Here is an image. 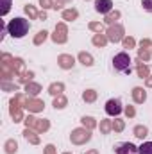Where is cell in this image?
I'll list each match as a JSON object with an SVG mask.
<instances>
[{
  "label": "cell",
  "instance_id": "obj_39",
  "mask_svg": "<svg viewBox=\"0 0 152 154\" xmlns=\"http://www.w3.org/2000/svg\"><path fill=\"white\" fill-rule=\"evenodd\" d=\"M9 9H11V0H4V2H2V11H0V14L5 16V14L9 13Z\"/></svg>",
  "mask_w": 152,
  "mask_h": 154
},
{
  "label": "cell",
  "instance_id": "obj_27",
  "mask_svg": "<svg viewBox=\"0 0 152 154\" xmlns=\"http://www.w3.org/2000/svg\"><path fill=\"white\" fill-rule=\"evenodd\" d=\"M113 131V120H100V133L109 134Z\"/></svg>",
  "mask_w": 152,
  "mask_h": 154
},
{
  "label": "cell",
  "instance_id": "obj_16",
  "mask_svg": "<svg viewBox=\"0 0 152 154\" xmlns=\"http://www.w3.org/2000/svg\"><path fill=\"white\" fill-rule=\"evenodd\" d=\"M136 72H138V77H141V79H147V77L150 75V70H149V66H147V65H143L140 57L136 59Z\"/></svg>",
  "mask_w": 152,
  "mask_h": 154
},
{
  "label": "cell",
  "instance_id": "obj_41",
  "mask_svg": "<svg viewBox=\"0 0 152 154\" xmlns=\"http://www.w3.org/2000/svg\"><path fill=\"white\" fill-rule=\"evenodd\" d=\"M150 47H152V41L149 38H145V39L140 41V48H147V50H150Z\"/></svg>",
  "mask_w": 152,
  "mask_h": 154
},
{
  "label": "cell",
  "instance_id": "obj_34",
  "mask_svg": "<svg viewBox=\"0 0 152 154\" xmlns=\"http://www.w3.org/2000/svg\"><path fill=\"white\" fill-rule=\"evenodd\" d=\"M88 27H90V31H93V32H97V34L104 31V25H102L100 22H90V25H88Z\"/></svg>",
  "mask_w": 152,
  "mask_h": 154
},
{
  "label": "cell",
  "instance_id": "obj_2",
  "mask_svg": "<svg viewBox=\"0 0 152 154\" xmlns=\"http://www.w3.org/2000/svg\"><path fill=\"white\" fill-rule=\"evenodd\" d=\"M25 95L23 93H16L11 100H9V115L14 120V124L18 122H23V113H22V108H23V102H25Z\"/></svg>",
  "mask_w": 152,
  "mask_h": 154
},
{
  "label": "cell",
  "instance_id": "obj_36",
  "mask_svg": "<svg viewBox=\"0 0 152 154\" xmlns=\"http://www.w3.org/2000/svg\"><path fill=\"white\" fill-rule=\"evenodd\" d=\"M150 50H147V48H138V57L141 59V61H149L150 59Z\"/></svg>",
  "mask_w": 152,
  "mask_h": 154
},
{
  "label": "cell",
  "instance_id": "obj_48",
  "mask_svg": "<svg viewBox=\"0 0 152 154\" xmlns=\"http://www.w3.org/2000/svg\"><path fill=\"white\" fill-rule=\"evenodd\" d=\"M63 154H72V152H63Z\"/></svg>",
  "mask_w": 152,
  "mask_h": 154
},
{
  "label": "cell",
  "instance_id": "obj_45",
  "mask_svg": "<svg viewBox=\"0 0 152 154\" xmlns=\"http://www.w3.org/2000/svg\"><path fill=\"white\" fill-rule=\"evenodd\" d=\"M38 20H47V13H45V11L38 13Z\"/></svg>",
  "mask_w": 152,
  "mask_h": 154
},
{
  "label": "cell",
  "instance_id": "obj_6",
  "mask_svg": "<svg viewBox=\"0 0 152 154\" xmlns=\"http://www.w3.org/2000/svg\"><path fill=\"white\" fill-rule=\"evenodd\" d=\"M106 36H108V39H109L111 43L123 41V38H125V29H123V25H120V23L109 25L108 31H106Z\"/></svg>",
  "mask_w": 152,
  "mask_h": 154
},
{
  "label": "cell",
  "instance_id": "obj_35",
  "mask_svg": "<svg viewBox=\"0 0 152 154\" xmlns=\"http://www.w3.org/2000/svg\"><path fill=\"white\" fill-rule=\"evenodd\" d=\"M2 90L4 91H16L18 90V84H13V82H7V81H2Z\"/></svg>",
  "mask_w": 152,
  "mask_h": 154
},
{
  "label": "cell",
  "instance_id": "obj_17",
  "mask_svg": "<svg viewBox=\"0 0 152 154\" xmlns=\"http://www.w3.org/2000/svg\"><path fill=\"white\" fill-rule=\"evenodd\" d=\"M25 93L29 95V97H36V95H39L41 93V86H39L38 82H27L25 84Z\"/></svg>",
  "mask_w": 152,
  "mask_h": 154
},
{
  "label": "cell",
  "instance_id": "obj_4",
  "mask_svg": "<svg viewBox=\"0 0 152 154\" xmlns=\"http://www.w3.org/2000/svg\"><path fill=\"white\" fill-rule=\"evenodd\" d=\"M131 63L132 61H131L127 52H120V54H116L113 57V66H114V70H118V72L131 74Z\"/></svg>",
  "mask_w": 152,
  "mask_h": 154
},
{
  "label": "cell",
  "instance_id": "obj_44",
  "mask_svg": "<svg viewBox=\"0 0 152 154\" xmlns=\"http://www.w3.org/2000/svg\"><path fill=\"white\" fill-rule=\"evenodd\" d=\"M145 86H149V88H152V75H149L147 79H145Z\"/></svg>",
  "mask_w": 152,
  "mask_h": 154
},
{
  "label": "cell",
  "instance_id": "obj_30",
  "mask_svg": "<svg viewBox=\"0 0 152 154\" xmlns=\"http://www.w3.org/2000/svg\"><path fill=\"white\" fill-rule=\"evenodd\" d=\"M23 11H25V14L29 16V20H36V18H38V11L34 9V5L27 4V5L23 7Z\"/></svg>",
  "mask_w": 152,
  "mask_h": 154
},
{
  "label": "cell",
  "instance_id": "obj_40",
  "mask_svg": "<svg viewBox=\"0 0 152 154\" xmlns=\"http://www.w3.org/2000/svg\"><path fill=\"white\" fill-rule=\"evenodd\" d=\"M123 111H125L127 118H132V116L136 115V109H134V106H125V108H123Z\"/></svg>",
  "mask_w": 152,
  "mask_h": 154
},
{
  "label": "cell",
  "instance_id": "obj_9",
  "mask_svg": "<svg viewBox=\"0 0 152 154\" xmlns=\"http://www.w3.org/2000/svg\"><path fill=\"white\" fill-rule=\"evenodd\" d=\"M122 102L118 100V99H109L108 102H106V113L109 116H118L122 113Z\"/></svg>",
  "mask_w": 152,
  "mask_h": 154
},
{
  "label": "cell",
  "instance_id": "obj_49",
  "mask_svg": "<svg viewBox=\"0 0 152 154\" xmlns=\"http://www.w3.org/2000/svg\"><path fill=\"white\" fill-rule=\"evenodd\" d=\"M150 54H152V47H150Z\"/></svg>",
  "mask_w": 152,
  "mask_h": 154
},
{
  "label": "cell",
  "instance_id": "obj_29",
  "mask_svg": "<svg viewBox=\"0 0 152 154\" xmlns=\"http://www.w3.org/2000/svg\"><path fill=\"white\" fill-rule=\"evenodd\" d=\"M48 38V32H47V31H45V29H43V31H39L38 34H36V36H34V39H32V43H34V45H43V43H45V39Z\"/></svg>",
  "mask_w": 152,
  "mask_h": 154
},
{
  "label": "cell",
  "instance_id": "obj_20",
  "mask_svg": "<svg viewBox=\"0 0 152 154\" xmlns=\"http://www.w3.org/2000/svg\"><path fill=\"white\" fill-rule=\"evenodd\" d=\"M61 16H63L65 22H74V20H77L79 13H77V9H74V7H72V9H63Z\"/></svg>",
  "mask_w": 152,
  "mask_h": 154
},
{
  "label": "cell",
  "instance_id": "obj_38",
  "mask_svg": "<svg viewBox=\"0 0 152 154\" xmlns=\"http://www.w3.org/2000/svg\"><path fill=\"white\" fill-rule=\"evenodd\" d=\"M39 5L43 7V11H47V9H54V0H39Z\"/></svg>",
  "mask_w": 152,
  "mask_h": 154
},
{
  "label": "cell",
  "instance_id": "obj_33",
  "mask_svg": "<svg viewBox=\"0 0 152 154\" xmlns=\"http://www.w3.org/2000/svg\"><path fill=\"white\" fill-rule=\"evenodd\" d=\"M122 43H123V48H129V50L136 47V39L132 38V36H125V38H123V41H122Z\"/></svg>",
  "mask_w": 152,
  "mask_h": 154
},
{
  "label": "cell",
  "instance_id": "obj_3",
  "mask_svg": "<svg viewBox=\"0 0 152 154\" xmlns=\"http://www.w3.org/2000/svg\"><path fill=\"white\" fill-rule=\"evenodd\" d=\"M23 124H25V127H31V129H34L38 133H47L50 129V122L47 118H36V116H32V115L25 116Z\"/></svg>",
  "mask_w": 152,
  "mask_h": 154
},
{
  "label": "cell",
  "instance_id": "obj_18",
  "mask_svg": "<svg viewBox=\"0 0 152 154\" xmlns=\"http://www.w3.org/2000/svg\"><path fill=\"white\" fill-rule=\"evenodd\" d=\"M77 59H79V63H82L84 66H93V63H95V59H93V56H91L90 52H79Z\"/></svg>",
  "mask_w": 152,
  "mask_h": 154
},
{
  "label": "cell",
  "instance_id": "obj_26",
  "mask_svg": "<svg viewBox=\"0 0 152 154\" xmlns=\"http://www.w3.org/2000/svg\"><path fill=\"white\" fill-rule=\"evenodd\" d=\"M82 100L88 102V104L95 102V100H97V91H95V90H86V91L82 93Z\"/></svg>",
  "mask_w": 152,
  "mask_h": 154
},
{
  "label": "cell",
  "instance_id": "obj_8",
  "mask_svg": "<svg viewBox=\"0 0 152 154\" xmlns=\"http://www.w3.org/2000/svg\"><path fill=\"white\" fill-rule=\"evenodd\" d=\"M23 108L29 111V113H41L43 108H45V102L39 100L36 97H27L25 102H23Z\"/></svg>",
  "mask_w": 152,
  "mask_h": 154
},
{
  "label": "cell",
  "instance_id": "obj_5",
  "mask_svg": "<svg viewBox=\"0 0 152 154\" xmlns=\"http://www.w3.org/2000/svg\"><path fill=\"white\" fill-rule=\"evenodd\" d=\"M91 140V131L86 129V127H79V129H74L72 134H70V142L74 145H84L86 142Z\"/></svg>",
  "mask_w": 152,
  "mask_h": 154
},
{
  "label": "cell",
  "instance_id": "obj_21",
  "mask_svg": "<svg viewBox=\"0 0 152 154\" xmlns=\"http://www.w3.org/2000/svg\"><path fill=\"white\" fill-rule=\"evenodd\" d=\"M108 41H109V39H108V36H106L104 32L95 34V36H93V39H91V43H93L95 47H100V48H102V47H106V43H108Z\"/></svg>",
  "mask_w": 152,
  "mask_h": 154
},
{
  "label": "cell",
  "instance_id": "obj_43",
  "mask_svg": "<svg viewBox=\"0 0 152 154\" xmlns=\"http://www.w3.org/2000/svg\"><path fill=\"white\" fill-rule=\"evenodd\" d=\"M45 154H57V151L52 143H48V145H45Z\"/></svg>",
  "mask_w": 152,
  "mask_h": 154
},
{
  "label": "cell",
  "instance_id": "obj_14",
  "mask_svg": "<svg viewBox=\"0 0 152 154\" xmlns=\"http://www.w3.org/2000/svg\"><path fill=\"white\" fill-rule=\"evenodd\" d=\"M132 100L136 102V104H143L145 100H147V93H145V90L143 88H140V86H136V88H132Z\"/></svg>",
  "mask_w": 152,
  "mask_h": 154
},
{
  "label": "cell",
  "instance_id": "obj_24",
  "mask_svg": "<svg viewBox=\"0 0 152 154\" xmlns=\"http://www.w3.org/2000/svg\"><path fill=\"white\" fill-rule=\"evenodd\" d=\"M81 122H82V127H86V129H90V131L97 127V120H95L93 116H82Z\"/></svg>",
  "mask_w": 152,
  "mask_h": 154
},
{
  "label": "cell",
  "instance_id": "obj_47",
  "mask_svg": "<svg viewBox=\"0 0 152 154\" xmlns=\"http://www.w3.org/2000/svg\"><path fill=\"white\" fill-rule=\"evenodd\" d=\"M68 2H70V0H57V4H59V5H63V4H68Z\"/></svg>",
  "mask_w": 152,
  "mask_h": 154
},
{
  "label": "cell",
  "instance_id": "obj_10",
  "mask_svg": "<svg viewBox=\"0 0 152 154\" xmlns=\"http://www.w3.org/2000/svg\"><path fill=\"white\" fill-rule=\"evenodd\" d=\"M114 152L116 154H140L138 152V147L131 142H122V143H116L114 147Z\"/></svg>",
  "mask_w": 152,
  "mask_h": 154
},
{
  "label": "cell",
  "instance_id": "obj_7",
  "mask_svg": "<svg viewBox=\"0 0 152 154\" xmlns=\"http://www.w3.org/2000/svg\"><path fill=\"white\" fill-rule=\"evenodd\" d=\"M52 41L57 43V45H63L68 41V27L65 22H59L56 23V29H54V34H52Z\"/></svg>",
  "mask_w": 152,
  "mask_h": 154
},
{
  "label": "cell",
  "instance_id": "obj_25",
  "mask_svg": "<svg viewBox=\"0 0 152 154\" xmlns=\"http://www.w3.org/2000/svg\"><path fill=\"white\" fill-rule=\"evenodd\" d=\"M118 18H120V11H116V9H114V11H111V13H108V14H106L104 22H106L108 25H114Z\"/></svg>",
  "mask_w": 152,
  "mask_h": 154
},
{
  "label": "cell",
  "instance_id": "obj_1",
  "mask_svg": "<svg viewBox=\"0 0 152 154\" xmlns=\"http://www.w3.org/2000/svg\"><path fill=\"white\" fill-rule=\"evenodd\" d=\"M31 29V23L29 20L25 18H13L9 23H7V32L13 36V38H23Z\"/></svg>",
  "mask_w": 152,
  "mask_h": 154
},
{
  "label": "cell",
  "instance_id": "obj_13",
  "mask_svg": "<svg viewBox=\"0 0 152 154\" xmlns=\"http://www.w3.org/2000/svg\"><path fill=\"white\" fill-rule=\"evenodd\" d=\"M23 138H25L29 143H32V145H38L39 143L38 131H34V129H31V127H25V129H23Z\"/></svg>",
  "mask_w": 152,
  "mask_h": 154
},
{
  "label": "cell",
  "instance_id": "obj_46",
  "mask_svg": "<svg viewBox=\"0 0 152 154\" xmlns=\"http://www.w3.org/2000/svg\"><path fill=\"white\" fill-rule=\"evenodd\" d=\"M84 154H99V151L97 149H91V151H88V152H84Z\"/></svg>",
  "mask_w": 152,
  "mask_h": 154
},
{
  "label": "cell",
  "instance_id": "obj_23",
  "mask_svg": "<svg viewBox=\"0 0 152 154\" xmlns=\"http://www.w3.org/2000/svg\"><path fill=\"white\" fill-rule=\"evenodd\" d=\"M4 149H5V154H16L18 151V143H16V140H7L5 143H4Z\"/></svg>",
  "mask_w": 152,
  "mask_h": 154
},
{
  "label": "cell",
  "instance_id": "obj_42",
  "mask_svg": "<svg viewBox=\"0 0 152 154\" xmlns=\"http://www.w3.org/2000/svg\"><path fill=\"white\" fill-rule=\"evenodd\" d=\"M141 5L147 13H152V0H141Z\"/></svg>",
  "mask_w": 152,
  "mask_h": 154
},
{
  "label": "cell",
  "instance_id": "obj_37",
  "mask_svg": "<svg viewBox=\"0 0 152 154\" xmlns=\"http://www.w3.org/2000/svg\"><path fill=\"white\" fill-rule=\"evenodd\" d=\"M32 77H34V72H23V74L20 75V82H22V84H27V82H31Z\"/></svg>",
  "mask_w": 152,
  "mask_h": 154
},
{
  "label": "cell",
  "instance_id": "obj_19",
  "mask_svg": "<svg viewBox=\"0 0 152 154\" xmlns=\"http://www.w3.org/2000/svg\"><path fill=\"white\" fill-rule=\"evenodd\" d=\"M63 91H65V84H63V82H52V84L48 86V93H50L52 97L63 95Z\"/></svg>",
  "mask_w": 152,
  "mask_h": 154
},
{
  "label": "cell",
  "instance_id": "obj_31",
  "mask_svg": "<svg viewBox=\"0 0 152 154\" xmlns=\"http://www.w3.org/2000/svg\"><path fill=\"white\" fill-rule=\"evenodd\" d=\"M123 129H125V122L122 118H114L113 120V131L114 133H122Z\"/></svg>",
  "mask_w": 152,
  "mask_h": 154
},
{
  "label": "cell",
  "instance_id": "obj_15",
  "mask_svg": "<svg viewBox=\"0 0 152 154\" xmlns=\"http://www.w3.org/2000/svg\"><path fill=\"white\" fill-rule=\"evenodd\" d=\"M13 72H14V75H22L23 72H27L25 70V61L22 57H14L13 59Z\"/></svg>",
  "mask_w": 152,
  "mask_h": 154
},
{
  "label": "cell",
  "instance_id": "obj_32",
  "mask_svg": "<svg viewBox=\"0 0 152 154\" xmlns=\"http://www.w3.org/2000/svg\"><path fill=\"white\" fill-rule=\"evenodd\" d=\"M138 152L140 154H152V142H145L138 147Z\"/></svg>",
  "mask_w": 152,
  "mask_h": 154
},
{
  "label": "cell",
  "instance_id": "obj_28",
  "mask_svg": "<svg viewBox=\"0 0 152 154\" xmlns=\"http://www.w3.org/2000/svg\"><path fill=\"white\" fill-rule=\"evenodd\" d=\"M132 133H134V136H136V138H140V140H143V138H145V136L149 134V129H147L145 125H136Z\"/></svg>",
  "mask_w": 152,
  "mask_h": 154
},
{
  "label": "cell",
  "instance_id": "obj_11",
  "mask_svg": "<svg viewBox=\"0 0 152 154\" xmlns=\"http://www.w3.org/2000/svg\"><path fill=\"white\" fill-rule=\"evenodd\" d=\"M57 65H59V68H63V70H70V68H74V65H75V57L70 56V54H61V56L57 57Z\"/></svg>",
  "mask_w": 152,
  "mask_h": 154
},
{
  "label": "cell",
  "instance_id": "obj_22",
  "mask_svg": "<svg viewBox=\"0 0 152 154\" xmlns=\"http://www.w3.org/2000/svg\"><path fill=\"white\" fill-rule=\"evenodd\" d=\"M66 104H68V99H66L65 95H57V97H54L52 106H54L56 109H63V108H66Z\"/></svg>",
  "mask_w": 152,
  "mask_h": 154
},
{
  "label": "cell",
  "instance_id": "obj_12",
  "mask_svg": "<svg viewBox=\"0 0 152 154\" xmlns=\"http://www.w3.org/2000/svg\"><path fill=\"white\" fill-rule=\"evenodd\" d=\"M95 11L100 14H108L113 11V2L111 0H95Z\"/></svg>",
  "mask_w": 152,
  "mask_h": 154
}]
</instances>
